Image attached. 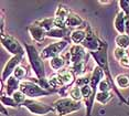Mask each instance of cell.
Listing matches in <instances>:
<instances>
[{
    "label": "cell",
    "mask_w": 129,
    "mask_h": 116,
    "mask_svg": "<svg viewBox=\"0 0 129 116\" xmlns=\"http://www.w3.org/2000/svg\"><path fill=\"white\" fill-rule=\"evenodd\" d=\"M90 56L94 59V61L96 62L97 66H99L101 69L104 71L105 73V76L106 79L108 80V82L110 83L111 85V88L114 90V92L117 94V96L119 97V100L121 101L124 104L128 105V102L125 100V97L122 96V94L119 93V91L117 90V86L115 85V79L113 77L110 73V67H109V61H108V44L106 41H103V44H102V48L96 52H89Z\"/></svg>",
    "instance_id": "6da1fadb"
},
{
    "label": "cell",
    "mask_w": 129,
    "mask_h": 116,
    "mask_svg": "<svg viewBox=\"0 0 129 116\" xmlns=\"http://www.w3.org/2000/svg\"><path fill=\"white\" fill-rule=\"evenodd\" d=\"M24 49H25V54L28 56V61L30 63V66L32 69V72L36 75V79H45L46 72H45V66H44V60L41 56V53L38 51L36 45L33 44H28L24 43Z\"/></svg>",
    "instance_id": "7a4b0ae2"
},
{
    "label": "cell",
    "mask_w": 129,
    "mask_h": 116,
    "mask_svg": "<svg viewBox=\"0 0 129 116\" xmlns=\"http://www.w3.org/2000/svg\"><path fill=\"white\" fill-rule=\"evenodd\" d=\"M52 106L54 108V113L57 116H65L81 111L83 103L76 102V101L72 100L70 96H67V97H60L52 104Z\"/></svg>",
    "instance_id": "3957f363"
},
{
    "label": "cell",
    "mask_w": 129,
    "mask_h": 116,
    "mask_svg": "<svg viewBox=\"0 0 129 116\" xmlns=\"http://www.w3.org/2000/svg\"><path fill=\"white\" fill-rule=\"evenodd\" d=\"M20 91H21L28 99H32V100H36L41 96H48V95L52 94L51 92L42 88L37 82L31 81V80H29V79L24 80V81H22L20 83Z\"/></svg>",
    "instance_id": "277c9868"
},
{
    "label": "cell",
    "mask_w": 129,
    "mask_h": 116,
    "mask_svg": "<svg viewBox=\"0 0 129 116\" xmlns=\"http://www.w3.org/2000/svg\"><path fill=\"white\" fill-rule=\"evenodd\" d=\"M69 47V41L67 40H60V41H55V42L48 44L46 47H44L41 51V56L44 61L46 60H51L53 58L60 56L63 54L64 50Z\"/></svg>",
    "instance_id": "5b68a950"
},
{
    "label": "cell",
    "mask_w": 129,
    "mask_h": 116,
    "mask_svg": "<svg viewBox=\"0 0 129 116\" xmlns=\"http://www.w3.org/2000/svg\"><path fill=\"white\" fill-rule=\"evenodd\" d=\"M21 106L24 108H27L31 114L38 115V116L46 115V114H49V113H54V108L52 105H49V104H46V103L40 102V101H38V100L27 99V101H25Z\"/></svg>",
    "instance_id": "8992f818"
},
{
    "label": "cell",
    "mask_w": 129,
    "mask_h": 116,
    "mask_svg": "<svg viewBox=\"0 0 129 116\" xmlns=\"http://www.w3.org/2000/svg\"><path fill=\"white\" fill-rule=\"evenodd\" d=\"M1 45L5 48V50L8 53H10L12 56L16 55H24L25 49L16 38L11 37L9 34H1Z\"/></svg>",
    "instance_id": "52a82bcc"
},
{
    "label": "cell",
    "mask_w": 129,
    "mask_h": 116,
    "mask_svg": "<svg viewBox=\"0 0 129 116\" xmlns=\"http://www.w3.org/2000/svg\"><path fill=\"white\" fill-rule=\"evenodd\" d=\"M102 44H103V40H101V39L95 34V32L93 31V29L90 28L89 26H87L86 38H85L84 42L82 43V45L88 52H96L102 48Z\"/></svg>",
    "instance_id": "ba28073f"
},
{
    "label": "cell",
    "mask_w": 129,
    "mask_h": 116,
    "mask_svg": "<svg viewBox=\"0 0 129 116\" xmlns=\"http://www.w3.org/2000/svg\"><path fill=\"white\" fill-rule=\"evenodd\" d=\"M23 60H24V55H16V56H11L9 60L7 61V63L5 64V67L1 73V83L2 84H4L10 76H12L14 70H16L19 65H21V62Z\"/></svg>",
    "instance_id": "9c48e42d"
},
{
    "label": "cell",
    "mask_w": 129,
    "mask_h": 116,
    "mask_svg": "<svg viewBox=\"0 0 129 116\" xmlns=\"http://www.w3.org/2000/svg\"><path fill=\"white\" fill-rule=\"evenodd\" d=\"M69 53H70V65L77 63V62H81V61H85L90 56L89 52L82 44H80V45L72 44L69 49Z\"/></svg>",
    "instance_id": "30bf717a"
},
{
    "label": "cell",
    "mask_w": 129,
    "mask_h": 116,
    "mask_svg": "<svg viewBox=\"0 0 129 116\" xmlns=\"http://www.w3.org/2000/svg\"><path fill=\"white\" fill-rule=\"evenodd\" d=\"M28 32H29V34H30V37L33 39L37 43L44 42V40L48 38L46 37V31L42 28V27L38 26L36 23H33V25L28 27Z\"/></svg>",
    "instance_id": "8fae6325"
},
{
    "label": "cell",
    "mask_w": 129,
    "mask_h": 116,
    "mask_svg": "<svg viewBox=\"0 0 129 116\" xmlns=\"http://www.w3.org/2000/svg\"><path fill=\"white\" fill-rule=\"evenodd\" d=\"M104 79H106L104 71H103L99 66L96 65V66L93 69L92 73H90V84H89L90 87L93 88L94 93H97L99 83H101Z\"/></svg>",
    "instance_id": "7c38bea8"
},
{
    "label": "cell",
    "mask_w": 129,
    "mask_h": 116,
    "mask_svg": "<svg viewBox=\"0 0 129 116\" xmlns=\"http://www.w3.org/2000/svg\"><path fill=\"white\" fill-rule=\"evenodd\" d=\"M57 75L60 77L61 82H62L63 87H72V85L75 84L76 76L69 67H66V69L57 72Z\"/></svg>",
    "instance_id": "4fadbf2b"
},
{
    "label": "cell",
    "mask_w": 129,
    "mask_h": 116,
    "mask_svg": "<svg viewBox=\"0 0 129 116\" xmlns=\"http://www.w3.org/2000/svg\"><path fill=\"white\" fill-rule=\"evenodd\" d=\"M72 31L70 30V28H53L52 30L46 32V37L51 39H57V41L60 40H70V35H71Z\"/></svg>",
    "instance_id": "5bb4252c"
},
{
    "label": "cell",
    "mask_w": 129,
    "mask_h": 116,
    "mask_svg": "<svg viewBox=\"0 0 129 116\" xmlns=\"http://www.w3.org/2000/svg\"><path fill=\"white\" fill-rule=\"evenodd\" d=\"M20 82L19 80H17L14 76H10L7 81L5 82V91L7 96H12L17 91L20 90Z\"/></svg>",
    "instance_id": "9a60e30c"
},
{
    "label": "cell",
    "mask_w": 129,
    "mask_h": 116,
    "mask_svg": "<svg viewBox=\"0 0 129 116\" xmlns=\"http://www.w3.org/2000/svg\"><path fill=\"white\" fill-rule=\"evenodd\" d=\"M125 27H126V14L122 11H118L114 19V28L118 32V34H126L125 33Z\"/></svg>",
    "instance_id": "2e32d148"
},
{
    "label": "cell",
    "mask_w": 129,
    "mask_h": 116,
    "mask_svg": "<svg viewBox=\"0 0 129 116\" xmlns=\"http://www.w3.org/2000/svg\"><path fill=\"white\" fill-rule=\"evenodd\" d=\"M85 25L84 19L82 18L80 14L75 13V12H71L69 17L66 19V27L67 28H80Z\"/></svg>",
    "instance_id": "e0dca14e"
},
{
    "label": "cell",
    "mask_w": 129,
    "mask_h": 116,
    "mask_svg": "<svg viewBox=\"0 0 129 116\" xmlns=\"http://www.w3.org/2000/svg\"><path fill=\"white\" fill-rule=\"evenodd\" d=\"M50 67H51L52 70L54 71V72H60V71H62L64 69H66L67 67V64H66V61L64 60V58L62 55L60 56H56V58H53L50 60Z\"/></svg>",
    "instance_id": "ac0fdd59"
},
{
    "label": "cell",
    "mask_w": 129,
    "mask_h": 116,
    "mask_svg": "<svg viewBox=\"0 0 129 116\" xmlns=\"http://www.w3.org/2000/svg\"><path fill=\"white\" fill-rule=\"evenodd\" d=\"M85 38H86V30L75 29V30L72 31L71 35H70V41L75 45H80L84 42Z\"/></svg>",
    "instance_id": "d6986e66"
},
{
    "label": "cell",
    "mask_w": 129,
    "mask_h": 116,
    "mask_svg": "<svg viewBox=\"0 0 129 116\" xmlns=\"http://www.w3.org/2000/svg\"><path fill=\"white\" fill-rule=\"evenodd\" d=\"M86 64H87V60L81 61V62H77V63L71 64L69 66V69L75 74L76 77H80L86 74Z\"/></svg>",
    "instance_id": "ffe728a7"
},
{
    "label": "cell",
    "mask_w": 129,
    "mask_h": 116,
    "mask_svg": "<svg viewBox=\"0 0 129 116\" xmlns=\"http://www.w3.org/2000/svg\"><path fill=\"white\" fill-rule=\"evenodd\" d=\"M36 25L42 27L44 30L48 32L50 30H52L53 28H55V21H54V17H50V18H43V19L37 20Z\"/></svg>",
    "instance_id": "44dd1931"
},
{
    "label": "cell",
    "mask_w": 129,
    "mask_h": 116,
    "mask_svg": "<svg viewBox=\"0 0 129 116\" xmlns=\"http://www.w3.org/2000/svg\"><path fill=\"white\" fill-rule=\"evenodd\" d=\"M115 85L118 88H128L129 87V75L128 74H118L115 77Z\"/></svg>",
    "instance_id": "7402d4cb"
},
{
    "label": "cell",
    "mask_w": 129,
    "mask_h": 116,
    "mask_svg": "<svg viewBox=\"0 0 129 116\" xmlns=\"http://www.w3.org/2000/svg\"><path fill=\"white\" fill-rule=\"evenodd\" d=\"M113 97H114V93L111 91L110 92H97V94H96V102L105 105V104L109 103Z\"/></svg>",
    "instance_id": "603a6c76"
},
{
    "label": "cell",
    "mask_w": 129,
    "mask_h": 116,
    "mask_svg": "<svg viewBox=\"0 0 129 116\" xmlns=\"http://www.w3.org/2000/svg\"><path fill=\"white\" fill-rule=\"evenodd\" d=\"M115 43L118 48L128 50L129 49V35L127 34H118L115 38Z\"/></svg>",
    "instance_id": "cb8c5ba5"
},
{
    "label": "cell",
    "mask_w": 129,
    "mask_h": 116,
    "mask_svg": "<svg viewBox=\"0 0 129 116\" xmlns=\"http://www.w3.org/2000/svg\"><path fill=\"white\" fill-rule=\"evenodd\" d=\"M70 97H71L72 100L76 101V102H82V101H83V95H82L81 87L76 86L75 84L73 85L71 87V90H70Z\"/></svg>",
    "instance_id": "d4e9b609"
},
{
    "label": "cell",
    "mask_w": 129,
    "mask_h": 116,
    "mask_svg": "<svg viewBox=\"0 0 129 116\" xmlns=\"http://www.w3.org/2000/svg\"><path fill=\"white\" fill-rule=\"evenodd\" d=\"M72 11L70 10V8L65 7L63 5L57 6L56 11H55V17L56 18H64V19H67V17L71 14Z\"/></svg>",
    "instance_id": "484cf974"
},
{
    "label": "cell",
    "mask_w": 129,
    "mask_h": 116,
    "mask_svg": "<svg viewBox=\"0 0 129 116\" xmlns=\"http://www.w3.org/2000/svg\"><path fill=\"white\" fill-rule=\"evenodd\" d=\"M1 104L2 106H8V107H12V108H17L18 107V104L16 103V101L12 99V96H7L6 94H1Z\"/></svg>",
    "instance_id": "4316f807"
},
{
    "label": "cell",
    "mask_w": 129,
    "mask_h": 116,
    "mask_svg": "<svg viewBox=\"0 0 129 116\" xmlns=\"http://www.w3.org/2000/svg\"><path fill=\"white\" fill-rule=\"evenodd\" d=\"M12 76H14L17 80H19L20 82L24 81L25 76H27V69H25L24 66H22V65H19V66L14 70Z\"/></svg>",
    "instance_id": "83f0119b"
},
{
    "label": "cell",
    "mask_w": 129,
    "mask_h": 116,
    "mask_svg": "<svg viewBox=\"0 0 129 116\" xmlns=\"http://www.w3.org/2000/svg\"><path fill=\"white\" fill-rule=\"evenodd\" d=\"M90 84V74L86 73L83 76L80 77H76V81H75V85L78 86V87H83L85 85H89Z\"/></svg>",
    "instance_id": "f1b7e54d"
},
{
    "label": "cell",
    "mask_w": 129,
    "mask_h": 116,
    "mask_svg": "<svg viewBox=\"0 0 129 116\" xmlns=\"http://www.w3.org/2000/svg\"><path fill=\"white\" fill-rule=\"evenodd\" d=\"M128 53H129V52L127 51V50L116 47V48H115V50H114V58H115V60H117V61L119 62L122 58L127 56V55H128Z\"/></svg>",
    "instance_id": "f546056e"
},
{
    "label": "cell",
    "mask_w": 129,
    "mask_h": 116,
    "mask_svg": "<svg viewBox=\"0 0 129 116\" xmlns=\"http://www.w3.org/2000/svg\"><path fill=\"white\" fill-rule=\"evenodd\" d=\"M12 99H13L14 101H16V103L18 104V105H22V104L24 103L25 101H27L28 97L25 96V95L23 94L21 91L19 90V91H17L16 93H14V94L12 95Z\"/></svg>",
    "instance_id": "4dcf8cb0"
},
{
    "label": "cell",
    "mask_w": 129,
    "mask_h": 116,
    "mask_svg": "<svg viewBox=\"0 0 129 116\" xmlns=\"http://www.w3.org/2000/svg\"><path fill=\"white\" fill-rule=\"evenodd\" d=\"M113 88H111L110 83L108 82L107 79H104L103 81L99 83L98 85V91L97 92H110Z\"/></svg>",
    "instance_id": "1f68e13d"
},
{
    "label": "cell",
    "mask_w": 129,
    "mask_h": 116,
    "mask_svg": "<svg viewBox=\"0 0 129 116\" xmlns=\"http://www.w3.org/2000/svg\"><path fill=\"white\" fill-rule=\"evenodd\" d=\"M118 5L120 7V11H122L126 17H129V2L128 1H118Z\"/></svg>",
    "instance_id": "d6a6232c"
},
{
    "label": "cell",
    "mask_w": 129,
    "mask_h": 116,
    "mask_svg": "<svg viewBox=\"0 0 129 116\" xmlns=\"http://www.w3.org/2000/svg\"><path fill=\"white\" fill-rule=\"evenodd\" d=\"M119 64L121 65L122 67H125V69H129V55L122 58L121 60L119 61Z\"/></svg>",
    "instance_id": "836d02e7"
},
{
    "label": "cell",
    "mask_w": 129,
    "mask_h": 116,
    "mask_svg": "<svg viewBox=\"0 0 129 116\" xmlns=\"http://www.w3.org/2000/svg\"><path fill=\"white\" fill-rule=\"evenodd\" d=\"M125 33L129 35V17H126V27H125Z\"/></svg>",
    "instance_id": "e575fe53"
},
{
    "label": "cell",
    "mask_w": 129,
    "mask_h": 116,
    "mask_svg": "<svg viewBox=\"0 0 129 116\" xmlns=\"http://www.w3.org/2000/svg\"><path fill=\"white\" fill-rule=\"evenodd\" d=\"M99 4H102V5H108V4H110V1H99Z\"/></svg>",
    "instance_id": "d590c367"
},
{
    "label": "cell",
    "mask_w": 129,
    "mask_h": 116,
    "mask_svg": "<svg viewBox=\"0 0 129 116\" xmlns=\"http://www.w3.org/2000/svg\"><path fill=\"white\" fill-rule=\"evenodd\" d=\"M128 51H129V49H128Z\"/></svg>",
    "instance_id": "8d00e7d4"
},
{
    "label": "cell",
    "mask_w": 129,
    "mask_h": 116,
    "mask_svg": "<svg viewBox=\"0 0 129 116\" xmlns=\"http://www.w3.org/2000/svg\"><path fill=\"white\" fill-rule=\"evenodd\" d=\"M128 2H129V1H128Z\"/></svg>",
    "instance_id": "74e56055"
}]
</instances>
